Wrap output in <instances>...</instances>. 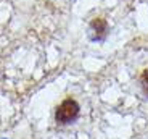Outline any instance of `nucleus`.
Segmentation results:
<instances>
[{
  "instance_id": "2",
  "label": "nucleus",
  "mask_w": 148,
  "mask_h": 139,
  "mask_svg": "<svg viewBox=\"0 0 148 139\" xmlns=\"http://www.w3.org/2000/svg\"><path fill=\"white\" fill-rule=\"evenodd\" d=\"M90 31H92V39L93 41H103L108 31V24L103 18H95L90 23Z\"/></svg>"
},
{
  "instance_id": "3",
  "label": "nucleus",
  "mask_w": 148,
  "mask_h": 139,
  "mask_svg": "<svg viewBox=\"0 0 148 139\" xmlns=\"http://www.w3.org/2000/svg\"><path fill=\"white\" fill-rule=\"evenodd\" d=\"M142 87H143V92L148 95V70H145L142 75Z\"/></svg>"
},
{
  "instance_id": "1",
  "label": "nucleus",
  "mask_w": 148,
  "mask_h": 139,
  "mask_svg": "<svg viewBox=\"0 0 148 139\" xmlns=\"http://www.w3.org/2000/svg\"><path fill=\"white\" fill-rule=\"evenodd\" d=\"M77 115H79V104L76 100H73V99H66V100H63L58 105L55 118L58 123L66 124V123H71V121L76 120Z\"/></svg>"
}]
</instances>
